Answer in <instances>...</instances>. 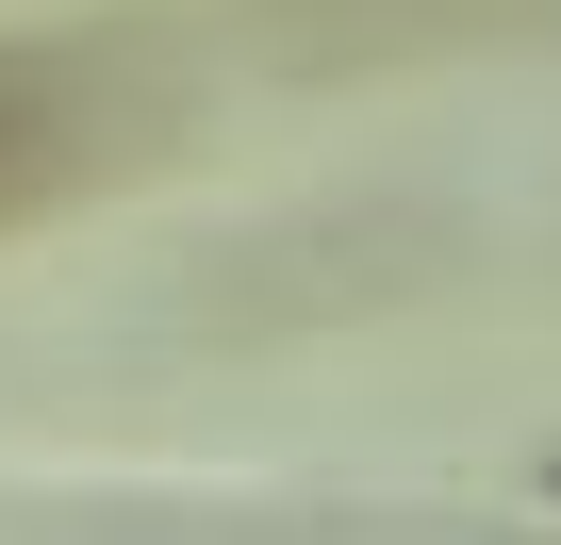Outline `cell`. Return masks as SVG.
<instances>
[{
	"label": "cell",
	"mask_w": 561,
	"mask_h": 545,
	"mask_svg": "<svg viewBox=\"0 0 561 545\" xmlns=\"http://www.w3.org/2000/svg\"><path fill=\"white\" fill-rule=\"evenodd\" d=\"M100 149H116V83L83 50H0V231L50 215Z\"/></svg>",
	"instance_id": "6da1fadb"
}]
</instances>
